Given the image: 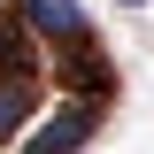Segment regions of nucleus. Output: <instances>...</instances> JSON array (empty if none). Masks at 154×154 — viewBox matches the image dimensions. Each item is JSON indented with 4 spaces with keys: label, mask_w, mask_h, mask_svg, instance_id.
<instances>
[{
    "label": "nucleus",
    "mask_w": 154,
    "mask_h": 154,
    "mask_svg": "<svg viewBox=\"0 0 154 154\" xmlns=\"http://www.w3.org/2000/svg\"><path fill=\"white\" fill-rule=\"evenodd\" d=\"M123 8H146V0H123Z\"/></svg>",
    "instance_id": "20e7f679"
},
{
    "label": "nucleus",
    "mask_w": 154,
    "mask_h": 154,
    "mask_svg": "<svg viewBox=\"0 0 154 154\" xmlns=\"http://www.w3.org/2000/svg\"><path fill=\"white\" fill-rule=\"evenodd\" d=\"M31 100H38V54L23 38V16H0V146L31 123Z\"/></svg>",
    "instance_id": "f257e3e1"
},
{
    "label": "nucleus",
    "mask_w": 154,
    "mask_h": 154,
    "mask_svg": "<svg viewBox=\"0 0 154 154\" xmlns=\"http://www.w3.org/2000/svg\"><path fill=\"white\" fill-rule=\"evenodd\" d=\"M23 31H46V38H85V8H77V0H23Z\"/></svg>",
    "instance_id": "7ed1b4c3"
},
{
    "label": "nucleus",
    "mask_w": 154,
    "mask_h": 154,
    "mask_svg": "<svg viewBox=\"0 0 154 154\" xmlns=\"http://www.w3.org/2000/svg\"><path fill=\"white\" fill-rule=\"evenodd\" d=\"M93 123H100V100H69L62 116H46V123L23 139V154H77L93 139Z\"/></svg>",
    "instance_id": "f03ea898"
}]
</instances>
